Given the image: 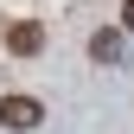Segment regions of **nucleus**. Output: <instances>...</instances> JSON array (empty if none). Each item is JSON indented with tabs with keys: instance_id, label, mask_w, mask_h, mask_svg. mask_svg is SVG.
I'll return each instance as SVG.
<instances>
[{
	"instance_id": "1",
	"label": "nucleus",
	"mask_w": 134,
	"mask_h": 134,
	"mask_svg": "<svg viewBox=\"0 0 134 134\" xmlns=\"http://www.w3.org/2000/svg\"><path fill=\"white\" fill-rule=\"evenodd\" d=\"M38 121H45V102H38V96H7V102H0V128L26 134V128H38Z\"/></svg>"
},
{
	"instance_id": "2",
	"label": "nucleus",
	"mask_w": 134,
	"mask_h": 134,
	"mask_svg": "<svg viewBox=\"0 0 134 134\" xmlns=\"http://www.w3.org/2000/svg\"><path fill=\"white\" fill-rule=\"evenodd\" d=\"M90 58H96V64H115V58H121V32H115V26H102V32L90 38Z\"/></svg>"
},
{
	"instance_id": "3",
	"label": "nucleus",
	"mask_w": 134,
	"mask_h": 134,
	"mask_svg": "<svg viewBox=\"0 0 134 134\" xmlns=\"http://www.w3.org/2000/svg\"><path fill=\"white\" fill-rule=\"evenodd\" d=\"M7 45H13V51H38L45 32H38V26H13V32H7Z\"/></svg>"
},
{
	"instance_id": "4",
	"label": "nucleus",
	"mask_w": 134,
	"mask_h": 134,
	"mask_svg": "<svg viewBox=\"0 0 134 134\" xmlns=\"http://www.w3.org/2000/svg\"><path fill=\"white\" fill-rule=\"evenodd\" d=\"M121 32H134V0H128V7H121Z\"/></svg>"
}]
</instances>
